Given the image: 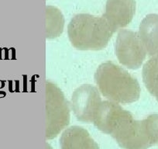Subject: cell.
<instances>
[{
	"label": "cell",
	"mask_w": 158,
	"mask_h": 149,
	"mask_svg": "<svg viewBox=\"0 0 158 149\" xmlns=\"http://www.w3.org/2000/svg\"><path fill=\"white\" fill-rule=\"evenodd\" d=\"M94 82L102 96L113 102L127 104L140 99L141 90L137 79L112 62L98 66Z\"/></svg>",
	"instance_id": "6da1fadb"
},
{
	"label": "cell",
	"mask_w": 158,
	"mask_h": 149,
	"mask_svg": "<svg viewBox=\"0 0 158 149\" xmlns=\"http://www.w3.org/2000/svg\"><path fill=\"white\" fill-rule=\"evenodd\" d=\"M115 33L102 15L97 17L90 14H78L71 19L67 34L75 48L82 51H100L107 46Z\"/></svg>",
	"instance_id": "3957f363"
},
{
	"label": "cell",
	"mask_w": 158,
	"mask_h": 149,
	"mask_svg": "<svg viewBox=\"0 0 158 149\" xmlns=\"http://www.w3.org/2000/svg\"><path fill=\"white\" fill-rule=\"evenodd\" d=\"M136 12L135 0H107L103 14L115 32L129 25Z\"/></svg>",
	"instance_id": "52a82bcc"
},
{
	"label": "cell",
	"mask_w": 158,
	"mask_h": 149,
	"mask_svg": "<svg viewBox=\"0 0 158 149\" xmlns=\"http://www.w3.org/2000/svg\"><path fill=\"white\" fill-rule=\"evenodd\" d=\"M46 32L47 39L55 38L63 32L64 20L61 13L53 6L46 7Z\"/></svg>",
	"instance_id": "7c38bea8"
},
{
	"label": "cell",
	"mask_w": 158,
	"mask_h": 149,
	"mask_svg": "<svg viewBox=\"0 0 158 149\" xmlns=\"http://www.w3.org/2000/svg\"><path fill=\"white\" fill-rule=\"evenodd\" d=\"M115 52L119 62L129 69L139 68L147 55L139 33L129 30L119 31Z\"/></svg>",
	"instance_id": "5b68a950"
},
{
	"label": "cell",
	"mask_w": 158,
	"mask_h": 149,
	"mask_svg": "<svg viewBox=\"0 0 158 149\" xmlns=\"http://www.w3.org/2000/svg\"><path fill=\"white\" fill-rule=\"evenodd\" d=\"M139 35L150 58H158V15L146 16L139 28Z\"/></svg>",
	"instance_id": "30bf717a"
},
{
	"label": "cell",
	"mask_w": 158,
	"mask_h": 149,
	"mask_svg": "<svg viewBox=\"0 0 158 149\" xmlns=\"http://www.w3.org/2000/svg\"><path fill=\"white\" fill-rule=\"evenodd\" d=\"M125 109L117 103L106 100L101 103L94 114V126L105 134L111 135L117 121Z\"/></svg>",
	"instance_id": "ba28073f"
},
{
	"label": "cell",
	"mask_w": 158,
	"mask_h": 149,
	"mask_svg": "<svg viewBox=\"0 0 158 149\" xmlns=\"http://www.w3.org/2000/svg\"><path fill=\"white\" fill-rule=\"evenodd\" d=\"M60 149H99L85 128L72 126L62 133L60 138Z\"/></svg>",
	"instance_id": "9c48e42d"
},
{
	"label": "cell",
	"mask_w": 158,
	"mask_h": 149,
	"mask_svg": "<svg viewBox=\"0 0 158 149\" xmlns=\"http://www.w3.org/2000/svg\"><path fill=\"white\" fill-rule=\"evenodd\" d=\"M102 103L99 91L91 85H83L73 93L71 107L78 120L93 122L94 116Z\"/></svg>",
	"instance_id": "8992f818"
},
{
	"label": "cell",
	"mask_w": 158,
	"mask_h": 149,
	"mask_svg": "<svg viewBox=\"0 0 158 149\" xmlns=\"http://www.w3.org/2000/svg\"><path fill=\"white\" fill-rule=\"evenodd\" d=\"M3 93H0V96H1V95H2V96H3V95H4Z\"/></svg>",
	"instance_id": "4fadbf2b"
},
{
	"label": "cell",
	"mask_w": 158,
	"mask_h": 149,
	"mask_svg": "<svg viewBox=\"0 0 158 149\" xmlns=\"http://www.w3.org/2000/svg\"><path fill=\"white\" fill-rule=\"evenodd\" d=\"M143 80L146 88L158 102V58H150L143 68Z\"/></svg>",
	"instance_id": "8fae6325"
},
{
	"label": "cell",
	"mask_w": 158,
	"mask_h": 149,
	"mask_svg": "<svg viewBox=\"0 0 158 149\" xmlns=\"http://www.w3.org/2000/svg\"><path fill=\"white\" fill-rule=\"evenodd\" d=\"M46 138H56L70 123L68 103L60 88L46 81Z\"/></svg>",
	"instance_id": "277c9868"
},
{
	"label": "cell",
	"mask_w": 158,
	"mask_h": 149,
	"mask_svg": "<svg viewBox=\"0 0 158 149\" xmlns=\"http://www.w3.org/2000/svg\"><path fill=\"white\" fill-rule=\"evenodd\" d=\"M110 135L123 149H148L158 144V114L136 120L124 110Z\"/></svg>",
	"instance_id": "7a4b0ae2"
}]
</instances>
